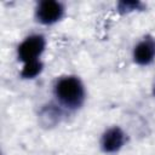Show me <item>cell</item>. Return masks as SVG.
I'll return each instance as SVG.
<instances>
[{
  "label": "cell",
  "instance_id": "cell-1",
  "mask_svg": "<svg viewBox=\"0 0 155 155\" xmlns=\"http://www.w3.org/2000/svg\"><path fill=\"white\" fill-rule=\"evenodd\" d=\"M53 92L58 103L69 110L79 109L85 102V87L76 76H64L57 80Z\"/></svg>",
  "mask_w": 155,
  "mask_h": 155
},
{
  "label": "cell",
  "instance_id": "cell-2",
  "mask_svg": "<svg viewBox=\"0 0 155 155\" xmlns=\"http://www.w3.org/2000/svg\"><path fill=\"white\" fill-rule=\"evenodd\" d=\"M46 46L45 38L40 34H34L25 38L17 48V56L21 62L24 64L40 61V56L42 54Z\"/></svg>",
  "mask_w": 155,
  "mask_h": 155
},
{
  "label": "cell",
  "instance_id": "cell-3",
  "mask_svg": "<svg viewBox=\"0 0 155 155\" xmlns=\"http://www.w3.org/2000/svg\"><path fill=\"white\" fill-rule=\"evenodd\" d=\"M36 19L45 25H51L57 23L64 16V6L59 1L44 0L39 2L36 7Z\"/></svg>",
  "mask_w": 155,
  "mask_h": 155
},
{
  "label": "cell",
  "instance_id": "cell-4",
  "mask_svg": "<svg viewBox=\"0 0 155 155\" xmlns=\"http://www.w3.org/2000/svg\"><path fill=\"white\" fill-rule=\"evenodd\" d=\"M155 59V40L150 36L139 41L133 50V61L138 65H149Z\"/></svg>",
  "mask_w": 155,
  "mask_h": 155
},
{
  "label": "cell",
  "instance_id": "cell-5",
  "mask_svg": "<svg viewBox=\"0 0 155 155\" xmlns=\"http://www.w3.org/2000/svg\"><path fill=\"white\" fill-rule=\"evenodd\" d=\"M126 142V136L120 127H111L107 130L101 139V148L104 153L119 151Z\"/></svg>",
  "mask_w": 155,
  "mask_h": 155
},
{
  "label": "cell",
  "instance_id": "cell-6",
  "mask_svg": "<svg viewBox=\"0 0 155 155\" xmlns=\"http://www.w3.org/2000/svg\"><path fill=\"white\" fill-rule=\"evenodd\" d=\"M44 64L41 61H36V62H31V63H27L23 65L22 71H21V76L23 79H34L36 78L41 71H42Z\"/></svg>",
  "mask_w": 155,
  "mask_h": 155
},
{
  "label": "cell",
  "instance_id": "cell-7",
  "mask_svg": "<svg viewBox=\"0 0 155 155\" xmlns=\"http://www.w3.org/2000/svg\"><path fill=\"white\" fill-rule=\"evenodd\" d=\"M143 4L139 1H120L117 4V10L121 13H128L132 11L142 10Z\"/></svg>",
  "mask_w": 155,
  "mask_h": 155
},
{
  "label": "cell",
  "instance_id": "cell-8",
  "mask_svg": "<svg viewBox=\"0 0 155 155\" xmlns=\"http://www.w3.org/2000/svg\"><path fill=\"white\" fill-rule=\"evenodd\" d=\"M154 94H155V87H154Z\"/></svg>",
  "mask_w": 155,
  "mask_h": 155
}]
</instances>
